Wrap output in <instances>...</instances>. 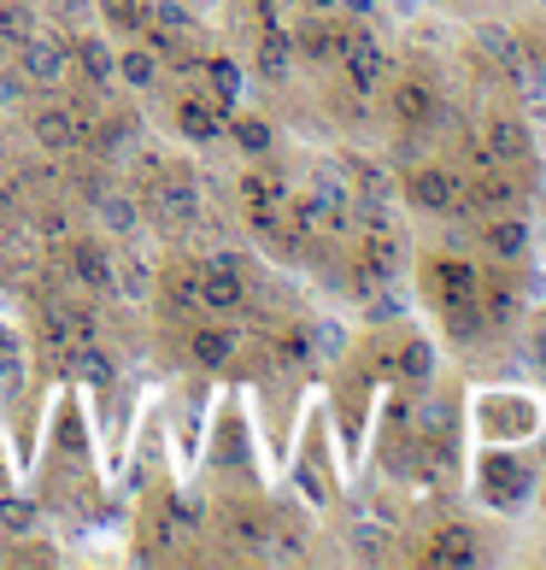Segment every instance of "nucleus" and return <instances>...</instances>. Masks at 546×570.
<instances>
[{
  "label": "nucleus",
  "instance_id": "2eb2a0df",
  "mask_svg": "<svg viewBox=\"0 0 546 570\" xmlns=\"http://www.w3.org/2000/svg\"><path fill=\"white\" fill-rule=\"evenodd\" d=\"M254 71H259L265 82H282V77L294 71V41H288L282 30H270V36L259 41V59H254Z\"/></svg>",
  "mask_w": 546,
  "mask_h": 570
},
{
  "label": "nucleus",
  "instance_id": "4be33fe9",
  "mask_svg": "<svg viewBox=\"0 0 546 570\" xmlns=\"http://www.w3.org/2000/svg\"><path fill=\"white\" fill-rule=\"evenodd\" d=\"M0 36L24 41V36H30V7H12V0H0Z\"/></svg>",
  "mask_w": 546,
  "mask_h": 570
},
{
  "label": "nucleus",
  "instance_id": "6e6552de",
  "mask_svg": "<svg viewBox=\"0 0 546 570\" xmlns=\"http://www.w3.org/2000/svg\"><path fill=\"white\" fill-rule=\"evenodd\" d=\"M429 283H435V294H440V306H453V301H476L482 294V283H476V271L465 265V259H440L429 265Z\"/></svg>",
  "mask_w": 546,
  "mask_h": 570
},
{
  "label": "nucleus",
  "instance_id": "423d86ee",
  "mask_svg": "<svg viewBox=\"0 0 546 570\" xmlns=\"http://www.w3.org/2000/svg\"><path fill=\"white\" fill-rule=\"evenodd\" d=\"M482 147H488V159L512 165V171H523V165H535V136L523 118H488V136H482Z\"/></svg>",
  "mask_w": 546,
  "mask_h": 570
},
{
  "label": "nucleus",
  "instance_id": "6ab92c4d",
  "mask_svg": "<svg viewBox=\"0 0 546 570\" xmlns=\"http://www.w3.org/2000/svg\"><path fill=\"white\" fill-rule=\"evenodd\" d=\"M206 77H212L218 107H236V100H241V66H236V59H212V66H206Z\"/></svg>",
  "mask_w": 546,
  "mask_h": 570
},
{
  "label": "nucleus",
  "instance_id": "a878e982",
  "mask_svg": "<svg viewBox=\"0 0 546 570\" xmlns=\"http://www.w3.org/2000/svg\"><path fill=\"white\" fill-rule=\"evenodd\" d=\"M259 7H265V12H270V18H277V0H259Z\"/></svg>",
  "mask_w": 546,
  "mask_h": 570
},
{
  "label": "nucleus",
  "instance_id": "f8f14e48",
  "mask_svg": "<svg viewBox=\"0 0 546 570\" xmlns=\"http://www.w3.org/2000/svg\"><path fill=\"white\" fill-rule=\"evenodd\" d=\"M177 130H182L188 141H218V136H224L218 100H177Z\"/></svg>",
  "mask_w": 546,
  "mask_h": 570
},
{
  "label": "nucleus",
  "instance_id": "4468645a",
  "mask_svg": "<svg viewBox=\"0 0 546 570\" xmlns=\"http://www.w3.org/2000/svg\"><path fill=\"white\" fill-rule=\"evenodd\" d=\"M36 518H41L36 494H0V535H7V541L36 535Z\"/></svg>",
  "mask_w": 546,
  "mask_h": 570
},
{
  "label": "nucleus",
  "instance_id": "f3484780",
  "mask_svg": "<svg viewBox=\"0 0 546 570\" xmlns=\"http://www.w3.org/2000/svg\"><path fill=\"white\" fill-rule=\"evenodd\" d=\"M71 271H77V277L89 283V288H100V294L118 288V265H112L100 247H77V253H71Z\"/></svg>",
  "mask_w": 546,
  "mask_h": 570
},
{
  "label": "nucleus",
  "instance_id": "aec40b11",
  "mask_svg": "<svg viewBox=\"0 0 546 570\" xmlns=\"http://www.w3.org/2000/svg\"><path fill=\"white\" fill-rule=\"evenodd\" d=\"M229 353H236V335H229V330H200L195 335V358H200V365H224Z\"/></svg>",
  "mask_w": 546,
  "mask_h": 570
},
{
  "label": "nucleus",
  "instance_id": "a211bd4d",
  "mask_svg": "<svg viewBox=\"0 0 546 570\" xmlns=\"http://www.w3.org/2000/svg\"><path fill=\"white\" fill-rule=\"evenodd\" d=\"M424 559H429V564H476V535L453 523V530H440V535H435V547H429Z\"/></svg>",
  "mask_w": 546,
  "mask_h": 570
},
{
  "label": "nucleus",
  "instance_id": "9d476101",
  "mask_svg": "<svg viewBox=\"0 0 546 570\" xmlns=\"http://www.w3.org/2000/svg\"><path fill=\"white\" fill-rule=\"evenodd\" d=\"M482 242H488L494 259H523V253H529V224L517 213H494L488 229H482Z\"/></svg>",
  "mask_w": 546,
  "mask_h": 570
},
{
  "label": "nucleus",
  "instance_id": "1a4fd4ad",
  "mask_svg": "<svg viewBox=\"0 0 546 570\" xmlns=\"http://www.w3.org/2000/svg\"><path fill=\"white\" fill-rule=\"evenodd\" d=\"M36 136H41V147H48V154H66V147H82V141H89V124H82L77 112L48 107V112H36Z\"/></svg>",
  "mask_w": 546,
  "mask_h": 570
},
{
  "label": "nucleus",
  "instance_id": "39448f33",
  "mask_svg": "<svg viewBox=\"0 0 546 570\" xmlns=\"http://www.w3.org/2000/svg\"><path fill=\"white\" fill-rule=\"evenodd\" d=\"M388 112L400 118L406 130H424V124L447 118V112H440V95L429 89L424 77H400V82H394V95H388Z\"/></svg>",
  "mask_w": 546,
  "mask_h": 570
},
{
  "label": "nucleus",
  "instance_id": "cd10ccee",
  "mask_svg": "<svg viewBox=\"0 0 546 570\" xmlns=\"http://www.w3.org/2000/svg\"><path fill=\"white\" fill-rule=\"evenodd\" d=\"M311 7H335V0H311Z\"/></svg>",
  "mask_w": 546,
  "mask_h": 570
},
{
  "label": "nucleus",
  "instance_id": "20e7f679",
  "mask_svg": "<svg viewBox=\"0 0 546 570\" xmlns=\"http://www.w3.org/2000/svg\"><path fill=\"white\" fill-rule=\"evenodd\" d=\"M341 66H347V82H353V89H359V95H370V89H383V82H388V53H383V41H376V36H365V30H341Z\"/></svg>",
  "mask_w": 546,
  "mask_h": 570
},
{
  "label": "nucleus",
  "instance_id": "dca6fc26",
  "mask_svg": "<svg viewBox=\"0 0 546 570\" xmlns=\"http://www.w3.org/2000/svg\"><path fill=\"white\" fill-rule=\"evenodd\" d=\"M224 130L236 136V147H241V154H254V159H265L270 147H277V136H270V124H265L259 112H241V118H229Z\"/></svg>",
  "mask_w": 546,
  "mask_h": 570
},
{
  "label": "nucleus",
  "instance_id": "7ed1b4c3",
  "mask_svg": "<svg viewBox=\"0 0 546 570\" xmlns=\"http://www.w3.org/2000/svg\"><path fill=\"white\" fill-rule=\"evenodd\" d=\"M18 71H24V82H36V89H59V82L71 77V41L30 30L18 41Z\"/></svg>",
  "mask_w": 546,
  "mask_h": 570
},
{
  "label": "nucleus",
  "instance_id": "f257e3e1",
  "mask_svg": "<svg viewBox=\"0 0 546 570\" xmlns=\"http://www.w3.org/2000/svg\"><path fill=\"white\" fill-rule=\"evenodd\" d=\"M406 200H411V213L458 218V200H465V177H458L453 165H411V177H406Z\"/></svg>",
  "mask_w": 546,
  "mask_h": 570
},
{
  "label": "nucleus",
  "instance_id": "9b49d317",
  "mask_svg": "<svg viewBox=\"0 0 546 570\" xmlns=\"http://www.w3.org/2000/svg\"><path fill=\"white\" fill-rule=\"evenodd\" d=\"M118 82H123V89H136V95L159 89V53L147 48V41H130V48L118 53Z\"/></svg>",
  "mask_w": 546,
  "mask_h": 570
},
{
  "label": "nucleus",
  "instance_id": "412c9836",
  "mask_svg": "<svg viewBox=\"0 0 546 570\" xmlns=\"http://www.w3.org/2000/svg\"><path fill=\"white\" fill-rule=\"evenodd\" d=\"M100 218H107V229H118V236H130V229H136V200L107 195V200H100Z\"/></svg>",
  "mask_w": 546,
  "mask_h": 570
},
{
  "label": "nucleus",
  "instance_id": "f03ea898",
  "mask_svg": "<svg viewBox=\"0 0 546 570\" xmlns=\"http://www.w3.org/2000/svg\"><path fill=\"white\" fill-rule=\"evenodd\" d=\"M200 306L206 312H241L247 306V277H241V253H212V259L200 265Z\"/></svg>",
  "mask_w": 546,
  "mask_h": 570
},
{
  "label": "nucleus",
  "instance_id": "393cba45",
  "mask_svg": "<svg viewBox=\"0 0 546 570\" xmlns=\"http://www.w3.org/2000/svg\"><path fill=\"white\" fill-rule=\"evenodd\" d=\"M535 347H540V358H546V330H540V335H535Z\"/></svg>",
  "mask_w": 546,
  "mask_h": 570
},
{
  "label": "nucleus",
  "instance_id": "5701e85b",
  "mask_svg": "<svg viewBox=\"0 0 546 570\" xmlns=\"http://www.w3.org/2000/svg\"><path fill=\"white\" fill-rule=\"evenodd\" d=\"M400 371H406V376H429V371H435V347H429V342H411L406 358H400Z\"/></svg>",
  "mask_w": 546,
  "mask_h": 570
},
{
  "label": "nucleus",
  "instance_id": "bb28decb",
  "mask_svg": "<svg viewBox=\"0 0 546 570\" xmlns=\"http://www.w3.org/2000/svg\"><path fill=\"white\" fill-rule=\"evenodd\" d=\"M0 236H7V206H0Z\"/></svg>",
  "mask_w": 546,
  "mask_h": 570
},
{
  "label": "nucleus",
  "instance_id": "b1692460",
  "mask_svg": "<svg viewBox=\"0 0 546 570\" xmlns=\"http://www.w3.org/2000/svg\"><path fill=\"white\" fill-rule=\"evenodd\" d=\"M294 489H300V494H306L311 505H318V500H329V494H324V482H318V471H311V464H300V471H294Z\"/></svg>",
  "mask_w": 546,
  "mask_h": 570
},
{
  "label": "nucleus",
  "instance_id": "0eeeda50",
  "mask_svg": "<svg viewBox=\"0 0 546 570\" xmlns=\"http://www.w3.org/2000/svg\"><path fill=\"white\" fill-rule=\"evenodd\" d=\"M200 188L188 183V177H165L159 188H153V213L165 218V224H195L200 218Z\"/></svg>",
  "mask_w": 546,
  "mask_h": 570
},
{
  "label": "nucleus",
  "instance_id": "ddd939ff",
  "mask_svg": "<svg viewBox=\"0 0 546 570\" xmlns=\"http://www.w3.org/2000/svg\"><path fill=\"white\" fill-rule=\"evenodd\" d=\"M77 66H82V77H89V82H118V59L107 53V41H100V36L71 41V71Z\"/></svg>",
  "mask_w": 546,
  "mask_h": 570
}]
</instances>
